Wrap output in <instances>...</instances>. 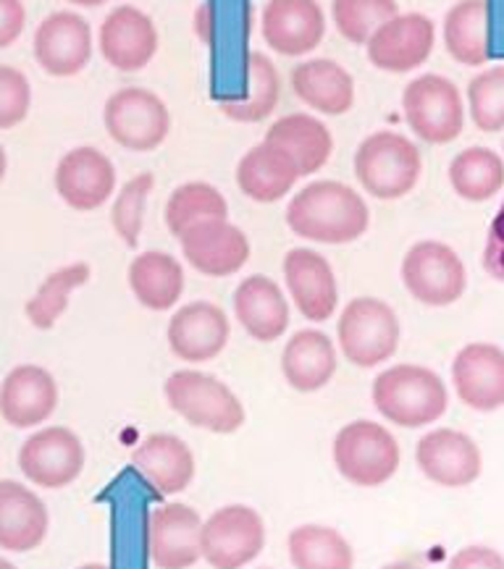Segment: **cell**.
<instances>
[{"label":"cell","instance_id":"e575fe53","mask_svg":"<svg viewBox=\"0 0 504 569\" xmlns=\"http://www.w3.org/2000/svg\"><path fill=\"white\" fill-rule=\"evenodd\" d=\"M90 281V266L87 262H69V266L58 268L40 283V289L29 297L27 318L29 323L40 331H50L69 308V299L79 287Z\"/></svg>","mask_w":504,"mask_h":569},{"label":"cell","instance_id":"8d00e7d4","mask_svg":"<svg viewBox=\"0 0 504 569\" xmlns=\"http://www.w3.org/2000/svg\"><path fill=\"white\" fill-rule=\"evenodd\" d=\"M250 69V98L243 103H221V113L237 123H258L266 121L276 111L281 94V77L274 61L263 53H253L247 61Z\"/></svg>","mask_w":504,"mask_h":569},{"label":"cell","instance_id":"bcb514c9","mask_svg":"<svg viewBox=\"0 0 504 569\" xmlns=\"http://www.w3.org/2000/svg\"><path fill=\"white\" fill-rule=\"evenodd\" d=\"M66 3L77 6V9H98V6L108 3V0H66Z\"/></svg>","mask_w":504,"mask_h":569},{"label":"cell","instance_id":"b9f144b4","mask_svg":"<svg viewBox=\"0 0 504 569\" xmlns=\"http://www.w3.org/2000/svg\"><path fill=\"white\" fill-rule=\"evenodd\" d=\"M484 268L488 276L496 281H504V202L500 213L494 216L492 226H488V237L484 247Z\"/></svg>","mask_w":504,"mask_h":569},{"label":"cell","instance_id":"9a60e30c","mask_svg":"<svg viewBox=\"0 0 504 569\" xmlns=\"http://www.w3.org/2000/svg\"><path fill=\"white\" fill-rule=\"evenodd\" d=\"M415 462L431 483L442 488H465L476 483L484 470L478 443L455 428H439L423 436L415 447Z\"/></svg>","mask_w":504,"mask_h":569},{"label":"cell","instance_id":"7c38bea8","mask_svg":"<svg viewBox=\"0 0 504 569\" xmlns=\"http://www.w3.org/2000/svg\"><path fill=\"white\" fill-rule=\"evenodd\" d=\"M436 46V24L426 13H394L365 42L368 61L386 74H407L428 61Z\"/></svg>","mask_w":504,"mask_h":569},{"label":"cell","instance_id":"83f0119b","mask_svg":"<svg viewBox=\"0 0 504 569\" xmlns=\"http://www.w3.org/2000/svg\"><path fill=\"white\" fill-rule=\"evenodd\" d=\"M303 179L297 171V163L289 152H284L279 144L263 140L247 150L237 166V184L245 197L255 202H279L295 189Z\"/></svg>","mask_w":504,"mask_h":569},{"label":"cell","instance_id":"d6a6232c","mask_svg":"<svg viewBox=\"0 0 504 569\" xmlns=\"http://www.w3.org/2000/svg\"><path fill=\"white\" fill-rule=\"evenodd\" d=\"M449 184L467 202H486L502 192L504 160L492 148H467L449 163Z\"/></svg>","mask_w":504,"mask_h":569},{"label":"cell","instance_id":"d4e9b609","mask_svg":"<svg viewBox=\"0 0 504 569\" xmlns=\"http://www.w3.org/2000/svg\"><path fill=\"white\" fill-rule=\"evenodd\" d=\"M291 92L324 116H345L355 106V79L332 58H310L291 69Z\"/></svg>","mask_w":504,"mask_h":569},{"label":"cell","instance_id":"6da1fadb","mask_svg":"<svg viewBox=\"0 0 504 569\" xmlns=\"http://www.w3.org/2000/svg\"><path fill=\"white\" fill-rule=\"evenodd\" d=\"M284 218L299 239L316 244H349L368 231L370 210L353 187L324 179L299 189Z\"/></svg>","mask_w":504,"mask_h":569},{"label":"cell","instance_id":"3957f363","mask_svg":"<svg viewBox=\"0 0 504 569\" xmlns=\"http://www.w3.org/2000/svg\"><path fill=\"white\" fill-rule=\"evenodd\" d=\"M423 158L418 144L397 131L365 137L355 152V177L376 200H399L421 181Z\"/></svg>","mask_w":504,"mask_h":569},{"label":"cell","instance_id":"ffe728a7","mask_svg":"<svg viewBox=\"0 0 504 569\" xmlns=\"http://www.w3.org/2000/svg\"><path fill=\"white\" fill-rule=\"evenodd\" d=\"M452 386L471 410H500L504 407V349L486 341L459 349L452 362Z\"/></svg>","mask_w":504,"mask_h":569},{"label":"cell","instance_id":"d590c367","mask_svg":"<svg viewBox=\"0 0 504 569\" xmlns=\"http://www.w3.org/2000/svg\"><path fill=\"white\" fill-rule=\"evenodd\" d=\"M229 218V202L214 184L206 181H187L177 187L166 202V226L174 237L200 221Z\"/></svg>","mask_w":504,"mask_h":569},{"label":"cell","instance_id":"30bf717a","mask_svg":"<svg viewBox=\"0 0 504 569\" xmlns=\"http://www.w3.org/2000/svg\"><path fill=\"white\" fill-rule=\"evenodd\" d=\"M266 546V525L245 505L221 507L202 522L200 551L210 567L237 569L260 557Z\"/></svg>","mask_w":504,"mask_h":569},{"label":"cell","instance_id":"7402d4cb","mask_svg":"<svg viewBox=\"0 0 504 569\" xmlns=\"http://www.w3.org/2000/svg\"><path fill=\"white\" fill-rule=\"evenodd\" d=\"M58 407V383L40 365H17L0 383V418L11 428H38Z\"/></svg>","mask_w":504,"mask_h":569},{"label":"cell","instance_id":"484cf974","mask_svg":"<svg viewBox=\"0 0 504 569\" xmlns=\"http://www.w3.org/2000/svg\"><path fill=\"white\" fill-rule=\"evenodd\" d=\"M234 316L255 341H276L289 328V302L268 276H247L234 291Z\"/></svg>","mask_w":504,"mask_h":569},{"label":"cell","instance_id":"f546056e","mask_svg":"<svg viewBox=\"0 0 504 569\" xmlns=\"http://www.w3.org/2000/svg\"><path fill=\"white\" fill-rule=\"evenodd\" d=\"M266 140L279 144L297 163L299 177H313L332 158L334 137L328 127L310 113H287L266 129Z\"/></svg>","mask_w":504,"mask_h":569},{"label":"cell","instance_id":"8992f818","mask_svg":"<svg viewBox=\"0 0 504 569\" xmlns=\"http://www.w3.org/2000/svg\"><path fill=\"white\" fill-rule=\"evenodd\" d=\"M407 127L428 144L455 142L465 129V106L457 84L442 74L415 77L402 92Z\"/></svg>","mask_w":504,"mask_h":569},{"label":"cell","instance_id":"f1b7e54d","mask_svg":"<svg viewBox=\"0 0 504 569\" xmlns=\"http://www.w3.org/2000/svg\"><path fill=\"white\" fill-rule=\"evenodd\" d=\"M281 373L295 391L313 393L336 376V347L324 331L305 328L287 341L281 352Z\"/></svg>","mask_w":504,"mask_h":569},{"label":"cell","instance_id":"52a82bcc","mask_svg":"<svg viewBox=\"0 0 504 569\" xmlns=\"http://www.w3.org/2000/svg\"><path fill=\"white\" fill-rule=\"evenodd\" d=\"M342 355L357 368H376L392 360L399 347L402 326L397 312L376 297H357L339 316Z\"/></svg>","mask_w":504,"mask_h":569},{"label":"cell","instance_id":"60d3db41","mask_svg":"<svg viewBox=\"0 0 504 569\" xmlns=\"http://www.w3.org/2000/svg\"><path fill=\"white\" fill-rule=\"evenodd\" d=\"M32 108V84L24 71L0 66V131L17 129Z\"/></svg>","mask_w":504,"mask_h":569},{"label":"cell","instance_id":"4316f807","mask_svg":"<svg viewBox=\"0 0 504 569\" xmlns=\"http://www.w3.org/2000/svg\"><path fill=\"white\" fill-rule=\"evenodd\" d=\"M131 465L158 493L187 491L195 480V455L179 436L152 433L131 451Z\"/></svg>","mask_w":504,"mask_h":569},{"label":"cell","instance_id":"44dd1931","mask_svg":"<svg viewBox=\"0 0 504 569\" xmlns=\"http://www.w3.org/2000/svg\"><path fill=\"white\" fill-rule=\"evenodd\" d=\"M202 520L187 505H164L150 512L148 549L152 565L160 569H185L202 559Z\"/></svg>","mask_w":504,"mask_h":569},{"label":"cell","instance_id":"277c9868","mask_svg":"<svg viewBox=\"0 0 504 569\" xmlns=\"http://www.w3.org/2000/svg\"><path fill=\"white\" fill-rule=\"evenodd\" d=\"M166 401L189 426L210 433H237L245 422V407L229 386L200 370H177L164 386Z\"/></svg>","mask_w":504,"mask_h":569},{"label":"cell","instance_id":"836d02e7","mask_svg":"<svg viewBox=\"0 0 504 569\" xmlns=\"http://www.w3.org/2000/svg\"><path fill=\"white\" fill-rule=\"evenodd\" d=\"M289 561L299 569H349L355 553L342 532L326 525H299L287 538Z\"/></svg>","mask_w":504,"mask_h":569},{"label":"cell","instance_id":"f6af8a7d","mask_svg":"<svg viewBox=\"0 0 504 569\" xmlns=\"http://www.w3.org/2000/svg\"><path fill=\"white\" fill-rule=\"evenodd\" d=\"M195 34L200 38L202 46H214V40H216V6L210 3V0L197 6Z\"/></svg>","mask_w":504,"mask_h":569},{"label":"cell","instance_id":"9c48e42d","mask_svg":"<svg viewBox=\"0 0 504 569\" xmlns=\"http://www.w3.org/2000/svg\"><path fill=\"white\" fill-rule=\"evenodd\" d=\"M103 123L111 140L131 152H152L168 140L171 113L156 92L123 87L106 100Z\"/></svg>","mask_w":504,"mask_h":569},{"label":"cell","instance_id":"cb8c5ba5","mask_svg":"<svg viewBox=\"0 0 504 569\" xmlns=\"http://www.w3.org/2000/svg\"><path fill=\"white\" fill-rule=\"evenodd\" d=\"M48 528L46 501L19 480H0V551H34L46 541Z\"/></svg>","mask_w":504,"mask_h":569},{"label":"cell","instance_id":"4dcf8cb0","mask_svg":"<svg viewBox=\"0 0 504 569\" xmlns=\"http://www.w3.org/2000/svg\"><path fill=\"white\" fill-rule=\"evenodd\" d=\"M129 289L142 308L164 312L185 295V268L168 252H142L129 266Z\"/></svg>","mask_w":504,"mask_h":569},{"label":"cell","instance_id":"d6986e66","mask_svg":"<svg viewBox=\"0 0 504 569\" xmlns=\"http://www.w3.org/2000/svg\"><path fill=\"white\" fill-rule=\"evenodd\" d=\"M263 40L279 56H308L326 34L318 0H268L260 13Z\"/></svg>","mask_w":504,"mask_h":569},{"label":"cell","instance_id":"8fae6325","mask_svg":"<svg viewBox=\"0 0 504 569\" xmlns=\"http://www.w3.org/2000/svg\"><path fill=\"white\" fill-rule=\"evenodd\" d=\"M85 443L75 430L50 426L32 433L19 449V470L32 486L66 488L82 476Z\"/></svg>","mask_w":504,"mask_h":569},{"label":"cell","instance_id":"5b68a950","mask_svg":"<svg viewBox=\"0 0 504 569\" xmlns=\"http://www.w3.org/2000/svg\"><path fill=\"white\" fill-rule=\"evenodd\" d=\"M332 457L339 476L349 483L378 488L394 478L402 451L384 426L374 420H355L336 433Z\"/></svg>","mask_w":504,"mask_h":569},{"label":"cell","instance_id":"e0dca14e","mask_svg":"<svg viewBox=\"0 0 504 569\" xmlns=\"http://www.w3.org/2000/svg\"><path fill=\"white\" fill-rule=\"evenodd\" d=\"M100 56L123 74L142 71L158 53V29L137 6H116L98 32Z\"/></svg>","mask_w":504,"mask_h":569},{"label":"cell","instance_id":"7dc6e473","mask_svg":"<svg viewBox=\"0 0 504 569\" xmlns=\"http://www.w3.org/2000/svg\"><path fill=\"white\" fill-rule=\"evenodd\" d=\"M6 171H9V156H6V148L0 144V184H3Z\"/></svg>","mask_w":504,"mask_h":569},{"label":"cell","instance_id":"ab89813d","mask_svg":"<svg viewBox=\"0 0 504 569\" xmlns=\"http://www.w3.org/2000/svg\"><path fill=\"white\" fill-rule=\"evenodd\" d=\"M156 187V177L152 173H137L135 179H129L127 184L116 194L111 221L113 231L119 233V239L127 247L140 244V233L145 223V202Z\"/></svg>","mask_w":504,"mask_h":569},{"label":"cell","instance_id":"c3c4849f","mask_svg":"<svg viewBox=\"0 0 504 569\" xmlns=\"http://www.w3.org/2000/svg\"><path fill=\"white\" fill-rule=\"evenodd\" d=\"M0 567H11V561H6V559H0Z\"/></svg>","mask_w":504,"mask_h":569},{"label":"cell","instance_id":"603a6c76","mask_svg":"<svg viewBox=\"0 0 504 569\" xmlns=\"http://www.w3.org/2000/svg\"><path fill=\"white\" fill-rule=\"evenodd\" d=\"M168 347L185 362H208L229 345V318L214 302H189L168 323Z\"/></svg>","mask_w":504,"mask_h":569},{"label":"cell","instance_id":"1f68e13d","mask_svg":"<svg viewBox=\"0 0 504 569\" xmlns=\"http://www.w3.org/2000/svg\"><path fill=\"white\" fill-rule=\"evenodd\" d=\"M444 48L463 66H484L492 56L488 48V3L459 0L444 17Z\"/></svg>","mask_w":504,"mask_h":569},{"label":"cell","instance_id":"5bb4252c","mask_svg":"<svg viewBox=\"0 0 504 569\" xmlns=\"http://www.w3.org/2000/svg\"><path fill=\"white\" fill-rule=\"evenodd\" d=\"M90 21L75 11H56L34 29V61L50 77H77L90 66L92 58Z\"/></svg>","mask_w":504,"mask_h":569},{"label":"cell","instance_id":"4fadbf2b","mask_svg":"<svg viewBox=\"0 0 504 569\" xmlns=\"http://www.w3.org/2000/svg\"><path fill=\"white\" fill-rule=\"evenodd\" d=\"M177 239L189 266L210 279L239 273L250 260V239L239 226L229 223V218L189 226Z\"/></svg>","mask_w":504,"mask_h":569},{"label":"cell","instance_id":"74e56055","mask_svg":"<svg viewBox=\"0 0 504 569\" xmlns=\"http://www.w3.org/2000/svg\"><path fill=\"white\" fill-rule=\"evenodd\" d=\"M399 13L397 0H332L336 32L353 46H365L384 21Z\"/></svg>","mask_w":504,"mask_h":569},{"label":"cell","instance_id":"ba28073f","mask_svg":"<svg viewBox=\"0 0 504 569\" xmlns=\"http://www.w3.org/2000/svg\"><path fill=\"white\" fill-rule=\"evenodd\" d=\"M402 283L421 305L447 308L467 289L465 262L449 244L426 239L413 244L402 260Z\"/></svg>","mask_w":504,"mask_h":569},{"label":"cell","instance_id":"2e32d148","mask_svg":"<svg viewBox=\"0 0 504 569\" xmlns=\"http://www.w3.org/2000/svg\"><path fill=\"white\" fill-rule=\"evenodd\" d=\"M53 181L66 206L79 213H92L116 192V169L111 158L98 148H75L58 160Z\"/></svg>","mask_w":504,"mask_h":569},{"label":"cell","instance_id":"ee69618b","mask_svg":"<svg viewBox=\"0 0 504 569\" xmlns=\"http://www.w3.org/2000/svg\"><path fill=\"white\" fill-rule=\"evenodd\" d=\"M455 569H504V557L486 546H467L449 561Z\"/></svg>","mask_w":504,"mask_h":569},{"label":"cell","instance_id":"ac0fdd59","mask_svg":"<svg viewBox=\"0 0 504 569\" xmlns=\"http://www.w3.org/2000/svg\"><path fill=\"white\" fill-rule=\"evenodd\" d=\"M284 281L295 299L299 316L310 323H324L339 305V283L324 254L310 247H295L284 258Z\"/></svg>","mask_w":504,"mask_h":569},{"label":"cell","instance_id":"7bdbcfd3","mask_svg":"<svg viewBox=\"0 0 504 569\" xmlns=\"http://www.w3.org/2000/svg\"><path fill=\"white\" fill-rule=\"evenodd\" d=\"M27 27V9L21 0H0V50L11 48Z\"/></svg>","mask_w":504,"mask_h":569},{"label":"cell","instance_id":"f35d334b","mask_svg":"<svg viewBox=\"0 0 504 569\" xmlns=\"http://www.w3.org/2000/svg\"><path fill=\"white\" fill-rule=\"evenodd\" d=\"M467 111L481 131L504 129V66H492L471 79Z\"/></svg>","mask_w":504,"mask_h":569},{"label":"cell","instance_id":"7a4b0ae2","mask_svg":"<svg viewBox=\"0 0 504 569\" xmlns=\"http://www.w3.org/2000/svg\"><path fill=\"white\" fill-rule=\"evenodd\" d=\"M370 399L378 415L399 428L431 426L449 407L447 386L423 365H394L378 373L370 386Z\"/></svg>","mask_w":504,"mask_h":569}]
</instances>
